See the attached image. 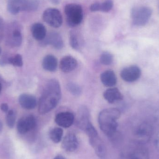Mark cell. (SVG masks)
Here are the masks:
<instances>
[{"label": "cell", "instance_id": "9c48e42d", "mask_svg": "<svg viewBox=\"0 0 159 159\" xmlns=\"http://www.w3.org/2000/svg\"><path fill=\"white\" fill-rule=\"evenodd\" d=\"M121 78L126 82H133L136 81L141 75V70L137 66H131L124 68L120 72Z\"/></svg>", "mask_w": 159, "mask_h": 159}, {"label": "cell", "instance_id": "277c9868", "mask_svg": "<svg viewBox=\"0 0 159 159\" xmlns=\"http://www.w3.org/2000/svg\"><path fill=\"white\" fill-rule=\"evenodd\" d=\"M64 12L67 17V23L70 27H76L80 24L83 20V9L79 4H67L64 8Z\"/></svg>", "mask_w": 159, "mask_h": 159}, {"label": "cell", "instance_id": "8fae6325", "mask_svg": "<svg viewBox=\"0 0 159 159\" xmlns=\"http://www.w3.org/2000/svg\"><path fill=\"white\" fill-rule=\"evenodd\" d=\"M41 42L43 45H50L57 49H61L64 46L62 37L58 33L56 32H50Z\"/></svg>", "mask_w": 159, "mask_h": 159}, {"label": "cell", "instance_id": "7c38bea8", "mask_svg": "<svg viewBox=\"0 0 159 159\" xmlns=\"http://www.w3.org/2000/svg\"><path fill=\"white\" fill-rule=\"evenodd\" d=\"M79 146L78 139L74 133H69L63 138L61 147L65 151L73 152L76 150Z\"/></svg>", "mask_w": 159, "mask_h": 159}, {"label": "cell", "instance_id": "8992f818", "mask_svg": "<svg viewBox=\"0 0 159 159\" xmlns=\"http://www.w3.org/2000/svg\"><path fill=\"white\" fill-rule=\"evenodd\" d=\"M148 150L143 144L135 143L130 146L122 154V159H149Z\"/></svg>", "mask_w": 159, "mask_h": 159}, {"label": "cell", "instance_id": "ac0fdd59", "mask_svg": "<svg viewBox=\"0 0 159 159\" xmlns=\"http://www.w3.org/2000/svg\"><path fill=\"white\" fill-rule=\"evenodd\" d=\"M31 32L34 38L39 41H43L47 35L46 29L42 23L33 24L32 26Z\"/></svg>", "mask_w": 159, "mask_h": 159}, {"label": "cell", "instance_id": "484cf974", "mask_svg": "<svg viewBox=\"0 0 159 159\" xmlns=\"http://www.w3.org/2000/svg\"><path fill=\"white\" fill-rule=\"evenodd\" d=\"M113 7L112 0H105L103 2L100 3V11L108 12L112 9Z\"/></svg>", "mask_w": 159, "mask_h": 159}, {"label": "cell", "instance_id": "cb8c5ba5", "mask_svg": "<svg viewBox=\"0 0 159 159\" xmlns=\"http://www.w3.org/2000/svg\"><path fill=\"white\" fill-rule=\"evenodd\" d=\"M70 44L71 46L75 50H79L80 48V44L78 36L75 33L71 31L70 33Z\"/></svg>", "mask_w": 159, "mask_h": 159}, {"label": "cell", "instance_id": "e575fe53", "mask_svg": "<svg viewBox=\"0 0 159 159\" xmlns=\"http://www.w3.org/2000/svg\"><path fill=\"white\" fill-rule=\"evenodd\" d=\"M1 90H2V85H1V84L0 83V93H1Z\"/></svg>", "mask_w": 159, "mask_h": 159}, {"label": "cell", "instance_id": "f546056e", "mask_svg": "<svg viewBox=\"0 0 159 159\" xmlns=\"http://www.w3.org/2000/svg\"><path fill=\"white\" fill-rule=\"evenodd\" d=\"M0 108L3 112H7L8 111V107L7 104L2 103L0 106Z\"/></svg>", "mask_w": 159, "mask_h": 159}, {"label": "cell", "instance_id": "3957f363", "mask_svg": "<svg viewBox=\"0 0 159 159\" xmlns=\"http://www.w3.org/2000/svg\"><path fill=\"white\" fill-rule=\"evenodd\" d=\"M39 5L38 0H8L7 8L11 14L16 15L21 11H36Z\"/></svg>", "mask_w": 159, "mask_h": 159}, {"label": "cell", "instance_id": "d6986e66", "mask_svg": "<svg viewBox=\"0 0 159 159\" xmlns=\"http://www.w3.org/2000/svg\"><path fill=\"white\" fill-rule=\"evenodd\" d=\"M101 80L102 84L106 87H114L117 82L116 74L112 70H107L101 75Z\"/></svg>", "mask_w": 159, "mask_h": 159}, {"label": "cell", "instance_id": "7402d4cb", "mask_svg": "<svg viewBox=\"0 0 159 159\" xmlns=\"http://www.w3.org/2000/svg\"><path fill=\"white\" fill-rule=\"evenodd\" d=\"M68 90L73 95L79 96L81 94L82 89L77 84L73 82H70L67 85Z\"/></svg>", "mask_w": 159, "mask_h": 159}, {"label": "cell", "instance_id": "30bf717a", "mask_svg": "<svg viewBox=\"0 0 159 159\" xmlns=\"http://www.w3.org/2000/svg\"><path fill=\"white\" fill-rule=\"evenodd\" d=\"M152 129L148 125H143L136 130L135 133V143L144 144L150 140Z\"/></svg>", "mask_w": 159, "mask_h": 159}, {"label": "cell", "instance_id": "603a6c76", "mask_svg": "<svg viewBox=\"0 0 159 159\" xmlns=\"http://www.w3.org/2000/svg\"><path fill=\"white\" fill-rule=\"evenodd\" d=\"M113 61V56L108 52L102 53L100 57V61L104 65H109L112 64Z\"/></svg>", "mask_w": 159, "mask_h": 159}, {"label": "cell", "instance_id": "5b68a950", "mask_svg": "<svg viewBox=\"0 0 159 159\" xmlns=\"http://www.w3.org/2000/svg\"><path fill=\"white\" fill-rule=\"evenodd\" d=\"M152 14V9L148 7H134L131 11L133 24L136 26H144L149 21Z\"/></svg>", "mask_w": 159, "mask_h": 159}, {"label": "cell", "instance_id": "6da1fadb", "mask_svg": "<svg viewBox=\"0 0 159 159\" xmlns=\"http://www.w3.org/2000/svg\"><path fill=\"white\" fill-rule=\"evenodd\" d=\"M61 95L60 85L58 80L56 79L48 80L39 100V113L44 115L53 110L59 102Z\"/></svg>", "mask_w": 159, "mask_h": 159}, {"label": "cell", "instance_id": "836d02e7", "mask_svg": "<svg viewBox=\"0 0 159 159\" xmlns=\"http://www.w3.org/2000/svg\"><path fill=\"white\" fill-rule=\"evenodd\" d=\"M2 122L0 120V132L2 130Z\"/></svg>", "mask_w": 159, "mask_h": 159}, {"label": "cell", "instance_id": "d6a6232c", "mask_svg": "<svg viewBox=\"0 0 159 159\" xmlns=\"http://www.w3.org/2000/svg\"><path fill=\"white\" fill-rule=\"evenodd\" d=\"M51 1L53 3L58 4L60 2V0H51Z\"/></svg>", "mask_w": 159, "mask_h": 159}, {"label": "cell", "instance_id": "52a82bcc", "mask_svg": "<svg viewBox=\"0 0 159 159\" xmlns=\"http://www.w3.org/2000/svg\"><path fill=\"white\" fill-rule=\"evenodd\" d=\"M43 18L50 27L54 28H59L63 22L62 15L58 9L55 8H48L43 13Z\"/></svg>", "mask_w": 159, "mask_h": 159}, {"label": "cell", "instance_id": "1f68e13d", "mask_svg": "<svg viewBox=\"0 0 159 159\" xmlns=\"http://www.w3.org/2000/svg\"><path fill=\"white\" fill-rule=\"evenodd\" d=\"M54 159H65L64 157H62V156L61 155H58L57 157H55V158Z\"/></svg>", "mask_w": 159, "mask_h": 159}, {"label": "cell", "instance_id": "e0dca14e", "mask_svg": "<svg viewBox=\"0 0 159 159\" xmlns=\"http://www.w3.org/2000/svg\"><path fill=\"white\" fill-rule=\"evenodd\" d=\"M104 98L108 102L114 103L115 102L120 101L123 99V96L119 90L116 88L107 89L103 93Z\"/></svg>", "mask_w": 159, "mask_h": 159}, {"label": "cell", "instance_id": "9a60e30c", "mask_svg": "<svg viewBox=\"0 0 159 159\" xmlns=\"http://www.w3.org/2000/svg\"><path fill=\"white\" fill-rule=\"evenodd\" d=\"M90 144L93 148L97 157L102 158L105 155V148L102 140L98 135L89 138Z\"/></svg>", "mask_w": 159, "mask_h": 159}, {"label": "cell", "instance_id": "2e32d148", "mask_svg": "<svg viewBox=\"0 0 159 159\" xmlns=\"http://www.w3.org/2000/svg\"><path fill=\"white\" fill-rule=\"evenodd\" d=\"M19 102L20 106L26 109H34L37 105L36 98L31 94H21L19 97Z\"/></svg>", "mask_w": 159, "mask_h": 159}, {"label": "cell", "instance_id": "d4e9b609", "mask_svg": "<svg viewBox=\"0 0 159 159\" xmlns=\"http://www.w3.org/2000/svg\"><path fill=\"white\" fill-rule=\"evenodd\" d=\"M16 115L13 110H9L6 116V123L9 128H14L16 122Z\"/></svg>", "mask_w": 159, "mask_h": 159}, {"label": "cell", "instance_id": "4fadbf2b", "mask_svg": "<svg viewBox=\"0 0 159 159\" xmlns=\"http://www.w3.org/2000/svg\"><path fill=\"white\" fill-rule=\"evenodd\" d=\"M75 116L69 112H61L56 116L55 121L60 127L64 128H70L73 124Z\"/></svg>", "mask_w": 159, "mask_h": 159}, {"label": "cell", "instance_id": "83f0119b", "mask_svg": "<svg viewBox=\"0 0 159 159\" xmlns=\"http://www.w3.org/2000/svg\"><path fill=\"white\" fill-rule=\"evenodd\" d=\"M12 40L14 45L19 46L20 45L22 42V36L20 32L17 30L14 31L12 36Z\"/></svg>", "mask_w": 159, "mask_h": 159}, {"label": "cell", "instance_id": "7a4b0ae2", "mask_svg": "<svg viewBox=\"0 0 159 159\" xmlns=\"http://www.w3.org/2000/svg\"><path fill=\"white\" fill-rule=\"evenodd\" d=\"M120 116V111L116 108H107L100 112L98 122L100 129L105 134L111 137L115 134L118 127L116 120Z\"/></svg>", "mask_w": 159, "mask_h": 159}, {"label": "cell", "instance_id": "ffe728a7", "mask_svg": "<svg viewBox=\"0 0 159 159\" xmlns=\"http://www.w3.org/2000/svg\"><path fill=\"white\" fill-rule=\"evenodd\" d=\"M42 65L46 70L49 72L55 71L57 68V60L53 55H47L44 58Z\"/></svg>", "mask_w": 159, "mask_h": 159}, {"label": "cell", "instance_id": "ba28073f", "mask_svg": "<svg viewBox=\"0 0 159 159\" xmlns=\"http://www.w3.org/2000/svg\"><path fill=\"white\" fill-rule=\"evenodd\" d=\"M36 122L35 117L30 115L19 120L17 123L18 131L20 134H24L33 129L36 126Z\"/></svg>", "mask_w": 159, "mask_h": 159}, {"label": "cell", "instance_id": "4316f807", "mask_svg": "<svg viewBox=\"0 0 159 159\" xmlns=\"http://www.w3.org/2000/svg\"><path fill=\"white\" fill-rule=\"evenodd\" d=\"M8 63L17 67H21L23 65L22 57L19 54H17L14 57L9 58L8 59Z\"/></svg>", "mask_w": 159, "mask_h": 159}, {"label": "cell", "instance_id": "d590c367", "mask_svg": "<svg viewBox=\"0 0 159 159\" xmlns=\"http://www.w3.org/2000/svg\"><path fill=\"white\" fill-rule=\"evenodd\" d=\"M1 48H0V54H1Z\"/></svg>", "mask_w": 159, "mask_h": 159}, {"label": "cell", "instance_id": "44dd1931", "mask_svg": "<svg viewBox=\"0 0 159 159\" xmlns=\"http://www.w3.org/2000/svg\"><path fill=\"white\" fill-rule=\"evenodd\" d=\"M63 134V130L60 128H55L52 129L49 134L50 139L55 143H58L61 142L62 140Z\"/></svg>", "mask_w": 159, "mask_h": 159}, {"label": "cell", "instance_id": "4dcf8cb0", "mask_svg": "<svg viewBox=\"0 0 159 159\" xmlns=\"http://www.w3.org/2000/svg\"><path fill=\"white\" fill-rule=\"evenodd\" d=\"M156 146H157V148L159 150V135L158 136L157 139H156Z\"/></svg>", "mask_w": 159, "mask_h": 159}, {"label": "cell", "instance_id": "5bb4252c", "mask_svg": "<svg viewBox=\"0 0 159 159\" xmlns=\"http://www.w3.org/2000/svg\"><path fill=\"white\" fill-rule=\"evenodd\" d=\"M78 66L77 61L71 56H66L61 59L60 68L64 73H70L76 69Z\"/></svg>", "mask_w": 159, "mask_h": 159}, {"label": "cell", "instance_id": "f1b7e54d", "mask_svg": "<svg viewBox=\"0 0 159 159\" xmlns=\"http://www.w3.org/2000/svg\"><path fill=\"white\" fill-rule=\"evenodd\" d=\"M90 9L92 12L100 11V3L96 2L93 4L91 5Z\"/></svg>", "mask_w": 159, "mask_h": 159}]
</instances>
